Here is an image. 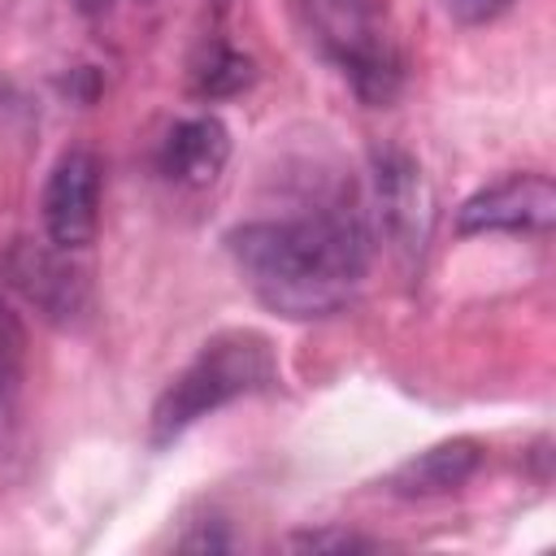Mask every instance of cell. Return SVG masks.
<instances>
[{
	"label": "cell",
	"instance_id": "9c48e42d",
	"mask_svg": "<svg viewBox=\"0 0 556 556\" xmlns=\"http://www.w3.org/2000/svg\"><path fill=\"white\" fill-rule=\"evenodd\" d=\"M230 156V130L213 117H182L161 143V174L178 187H208Z\"/></svg>",
	"mask_w": 556,
	"mask_h": 556
},
{
	"label": "cell",
	"instance_id": "5b68a950",
	"mask_svg": "<svg viewBox=\"0 0 556 556\" xmlns=\"http://www.w3.org/2000/svg\"><path fill=\"white\" fill-rule=\"evenodd\" d=\"M556 222V187L547 174H504L456 208L460 235H543Z\"/></svg>",
	"mask_w": 556,
	"mask_h": 556
},
{
	"label": "cell",
	"instance_id": "4fadbf2b",
	"mask_svg": "<svg viewBox=\"0 0 556 556\" xmlns=\"http://www.w3.org/2000/svg\"><path fill=\"white\" fill-rule=\"evenodd\" d=\"M508 9H513V0H447V13L460 26H486Z\"/></svg>",
	"mask_w": 556,
	"mask_h": 556
},
{
	"label": "cell",
	"instance_id": "277c9868",
	"mask_svg": "<svg viewBox=\"0 0 556 556\" xmlns=\"http://www.w3.org/2000/svg\"><path fill=\"white\" fill-rule=\"evenodd\" d=\"M0 282H9L43 321L70 330L91 313V287L87 274L70 261L65 248L56 243H30L17 239L0 256Z\"/></svg>",
	"mask_w": 556,
	"mask_h": 556
},
{
	"label": "cell",
	"instance_id": "ba28073f",
	"mask_svg": "<svg viewBox=\"0 0 556 556\" xmlns=\"http://www.w3.org/2000/svg\"><path fill=\"white\" fill-rule=\"evenodd\" d=\"M482 465V443L469 434L443 439L417 456H408L400 469H391L387 491L400 500H434V495H452L460 491Z\"/></svg>",
	"mask_w": 556,
	"mask_h": 556
},
{
	"label": "cell",
	"instance_id": "8fae6325",
	"mask_svg": "<svg viewBox=\"0 0 556 556\" xmlns=\"http://www.w3.org/2000/svg\"><path fill=\"white\" fill-rule=\"evenodd\" d=\"M22 369H26V334L17 317L0 304V439L13 421V404L22 391Z\"/></svg>",
	"mask_w": 556,
	"mask_h": 556
},
{
	"label": "cell",
	"instance_id": "3957f363",
	"mask_svg": "<svg viewBox=\"0 0 556 556\" xmlns=\"http://www.w3.org/2000/svg\"><path fill=\"white\" fill-rule=\"evenodd\" d=\"M317 48L343 70L365 104H391L404 65L387 30V0H300Z\"/></svg>",
	"mask_w": 556,
	"mask_h": 556
},
{
	"label": "cell",
	"instance_id": "7a4b0ae2",
	"mask_svg": "<svg viewBox=\"0 0 556 556\" xmlns=\"http://www.w3.org/2000/svg\"><path fill=\"white\" fill-rule=\"evenodd\" d=\"M278 365L269 352V339L256 330H222L213 334L187 365L174 374V382L156 395L152 417H148V439L152 447H169L178 434H187L195 421L208 413L256 395L274 387Z\"/></svg>",
	"mask_w": 556,
	"mask_h": 556
},
{
	"label": "cell",
	"instance_id": "30bf717a",
	"mask_svg": "<svg viewBox=\"0 0 556 556\" xmlns=\"http://www.w3.org/2000/svg\"><path fill=\"white\" fill-rule=\"evenodd\" d=\"M252 83H256V61L226 43H213L191 70V91L200 100H226V96L248 91Z\"/></svg>",
	"mask_w": 556,
	"mask_h": 556
},
{
	"label": "cell",
	"instance_id": "52a82bcc",
	"mask_svg": "<svg viewBox=\"0 0 556 556\" xmlns=\"http://www.w3.org/2000/svg\"><path fill=\"white\" fill-rule=\"evenodd\" d=\"M374 195H378V217L387 239L400 252L417 256L430 235V182L421 165L400 148L374 152Z\"/></svg>",
	"mask_w": 556,
	"mask_h": 556
},
{
	"label": "cell",
	"instance_id": "8992f818",
	"mask_svg": "<svg viewBox=\"0 0 556 556\" xmlns=\"http://www.w3.org/2000/svg\"><path fill=\"white\" fill-rule=\"evenodd\" d=\"M100 156L91 148H70L56 156L43 182V230L48 243L78 252L96 239L100 226Z\"/></svg>",
	"mask_w": 556,
	"mask_h": 556
},
{
	"label": "cell",
	"instance_id": "7c38bea8",
	"mask_svg": "<svg viewBox=\"0 0 556 556\" xmlns=\"http://www.w3.org/2000/svg\"><path fill=\"white\" fill-rule=\"evenodd\" d=\"M287 547H295V552H369V547H378L374 539H365V534H352V530H300V534H291L287 539Z\"/></svg>",
	"mask_w": 556,
	"mask_h": 556
},
{
	"label": "cell",
	"instance_id": "6da1fadb",
	"mask_svg": "<svg viewBox=\"0 0 556 556\" xmlns=\"http://www.w3.org/2000/svg\"><path fill=\"white\" fill-rule=\"evenodd\" d=\"M226 243L252 295L291 321L339 313L369 269V230L352 208L248 222Z\"/></svg>",
	"mask_w": 556,
	"mask_h": 556
}]
</instances>
